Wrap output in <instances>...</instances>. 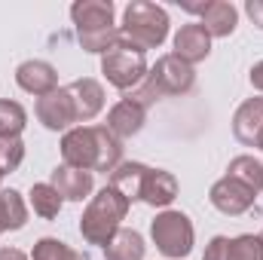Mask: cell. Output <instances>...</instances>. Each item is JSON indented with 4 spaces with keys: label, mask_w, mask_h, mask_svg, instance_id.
Listing matches in <instances>:
<instances>
[{
    "label": "cell",
    "mask_w": 263,
    "mask_h": 260,
    "mask_svg": "<svg viewBox=\"0 0 263 260\" xmlns=\"http://www.w3.org/2000/svg\"><path fill=\"white\" fill-rule=\"evenodd\" d=\"M62 159L70 169L107 175L123 162V141L107 126H80V129L65 132Z\"/></svg>",
    "instance_id": "cell-1"
},
{
    "label": "cell",
    "mask_w": 263,
    "mask_h": 260,
    "mask_svg": "<svg viewBox=\"0 0 263 260\" xmlns=\"http://www.w3.org/2000/svg\"><path fill=\"white\" fill-rule=\"evenodd\" d=\"M129 199L123 193H117L110 184L104 187V190H98V193L92 196V202L86 205V211H83V217H80V233H83V239L89 242V245H107L114 236H117V230H120V224L126 220V214H129Z\"/></svg>",
    "instance_id": "cell-2"
},
{
    "label": "cell",
    "mask_w": 263,
    "mask_h": 260,
    "mask_svg": "<svg viewBox=\"0 0 263 260\" xmlns=\"http://www.w3.org/2000/svg\"><path fill=\"white\" fill-rule=\"evenodd\" d=\"M120 34L138 49H156L168 37V12L150 0H132L123 12Z\"/></svg>",
    "instance_id": "cell-3"
},
{
    "label": "cell",
    "mask_w": 263,
    "mask_h": 260,
    "mask_svg": "<svg viewBox=\"0 0 263 260\" xmlns=\"http://www.w3.org/2000/svg\"><path fill=\"white\" fill-rule=\"evenodd\" d=\"M147 59H144V49H138L135 43H129L126 37L114 46V49H107L104 55H101V73L107 77V83L110 86H117L120 92H129L135 86H141L144 83V77H147Z\"/></svg>",
    "instance_id": "cell-4"
},
{
    "label": "cell",
    "mask_w": 263,
    "mask_h": 260,
    "mask_svg": "<svg viewBox=\"0 0 263 260\" xmlns=\"http://www.w3.org/2000/svg\"><path fill=\"white\" fill-rule=\"evenodd\" d=\"M150 236H153V245L159 248V254L172 260H181L193 251V224L184 211L156 214V220L150 224Z\"/></svg>",
    "instance_id": "cell-5"
},
{
    "label": "cell",
    "mask_w": 263,
    "mask_h": 260,
    "mask_svg": "<svg viewBox=\"0 0 263 260\" xmlns=\"http://www.w3.org/2000/svg\"><path fill=\"white\" fill-rule=\"evenodd\" d=\"M147 83L159 95H187L196 86V70L187 62H181L178 55H162L147 70Z\"/></svg>",
    "instance_id": "cell-6"
},
{
    "label": "cell",
    "mask_w": 263,
    "mask_h": 260,
    "mask_svg": "<svg viewBox=\"0 0 263 260\" xmlns=\"http://www.w3.org/2000/svg\"><path fill=\"white\" fill-rule=\"evenodd\" d=\"M70 18L77 25V37H95L117 28L110 0H77L70 6Z\"/></svg>",
    "instance_id": "cell-7"
},
{
    "label": "cell",
    "mask_w": 263,
    "mask_h": 260,
    "mask_svg": "<svg viewBox=\"0 0 263 260\" xmlns=\"http://www.w3.org/2000/svg\"><path fill=\"white\" fill-rule=\"evenodd\" d=\"M37 120H40L49 132H65V129H70L73 123H80L67 86H59L55 92L37 98Z\"/></svg>",
    "instance_id": "cell-8"
},
{
    "label": "cell",
    "mask_w": 263,
    "mask_h": 260,
    "mask_svg": "<svg viewBox=\"0 0 263 260\" xmlns=\"http://www.w3.org/2000/svg\"><path fill=\"white\" fill-rule=\"evenodd\" d=\"M181 6H184L187 12L202 15L199 25H202L211 37H230V34L236 31L239 12H236V6L227 3V0H208V3H190V0H184Z\"/></svg>",
    "instance_id": "cell-9"
},
{
    "label": "cell",
    "mask_w": 263,
    "mask_h": 260,
    "mask_svg": "<svg viewBox=\"0 0 263 260\" xmlns=\"http://www.w3.org/2000/svg\"><path fill=\"white\" fill-rule=\"evenodd\" d=\"M208 199H211V205H214L220 214L239 217V214H245V211L254 205L257 193H254L251 187H245L242 181H236V178H230V175H227V178H220V181L211 187Z\"/></svg>",
    "instance_id": "cell-10"
},
{
    "label": "cell",
    "mask_w": 263,
    "mask_h": 260,
    "mask_svg": "<svg viewBox=\"0 0 263 260\" xmlns=\"http://www.w3.org/2000/svg\"><path fill=\"white\" fill-rule=\"evenodd\" d=\"M208 52H211V34H208L199 22L184 25V28L175 34V52H172V55H178L181 62H187L190 67L199 65V62H205Z\"/></svg>",
    "instance_id": "cell-11"
},
{
    "label": "cell",
    "mask_w": 263,
    "mask_h": 260,
    "mask_svg": "<svg viewBox=\"0 0 263 260\" xmlns=\"http://www.w3.org/2000/svg\"><path fill=\"white\" fill-rule=\"evenodd\" d=\"M144 123H147V107L138 104L129 95H123V98L110 107V114H107V129L114 132L120 141L138 135V132L144 129Z\"/></svg>",
    "instance_id": "cell-12"
},
{
    "label": "cell",
    "mask_w": 263,
    "mask_h": 260,
    "mask_svg": "<svg viewBox=\"0 0 263 260\" xmlns=\"http://www.w3.org/2000/svg\"><path fill=\"white\" fill-rule=\"evenodd\" d=\"M15 83H18L25 92L43 98V95H49V92L59 89V73H55V67L49 65V62L31 59V62H22V65H18V70H15Z\"/></svg>",
    "instance_id": "cell-13"
},
{
    "label": "cell",
    "mask_w": 263,
    "mask_h": 260,
    "mask_svg": "<svg viewBox=\"0 0 263 260\" xmlns=\"http://www.w3.org/2000/svg\"><path fill=\"white\" fill-rule=\"evenodd\" d=\"M67 92L73 98V107H77V120L80 123H89V120H95L101 114V107H104V89H101L98 80H92V77L73 80V83H67Z\"/></svg>",
    "instance_id": "cell-14"
},
{
    "label": "cell",
    "mask_w": 263,
    "mask_h": 260,
    "mask_svg": "<svg viewBox=\"0 0 263 260\" xmlns=\"http://www.w3.org/2000/svg\"><path fill=\"white\" fill-rule=\"evenodd\" d=\"M178 196V178L165 169H150L147 178H144V187H141V202L153 205V208H165L172 205Z\"/></svg>",
    "instance_id": "cell-15"
},
{
    "label": "cell",
    "mask_w": 263,
    "mask_h": 260,
    "mask_svg": "<svg viewBox=\"0 0 263 260\" xmlns=\"http://www.w3.org/2000/svg\"><path fill=\"white\" fill-rule=\"evenodd\" d=\"M62 199L67 202H83L86 196L92 193V172H83V169H70V165H59L52 172V181H49Z\"/></svg>",
    "instance_id": "cell-16"
},
{
    "label": "cell",
    "mask_w": 263,
    "mask_h": 260,
    "mask_svg": "<svg viewBox=\"0 0 263 260\" xmlns=\"http://www.w3.org/2000/svg\"><path fill=\"white\" fill-rule=\"evenodd\" d=\"M263 132V98H248L236 117H233V135L248 144V147H257V138Z\"/></svg>",
    "instance_id": "cell-17"
},
{
    "label": "cell",
    "mask_w": 263,
    "mask_h": 260,
    "mask_svg": "<svg viewBox=\"0 0 263 260\" xmlns=\"http://www.w3.org/2000/svg\"><path fill=\"white\" fill-rule=\"evenodd\" d=\"M147 172H150V165H144V162H120L110 172V187L117 193H123L129 202H135V199H141V187H144Z\"/></svg>",
    "instance_id": "cell-18"
},
{
    "label": "cell",
    "mask_w": 263,
    "mask_h": 260,
    "mask_svg": "<svg viewBox=\"0 0 263 260\" xmlns=\"http://www.w3.org/2000/svg\"><path fill=\"white\" fill-rule=\"evenodd\" d=\"M144 239L135 230H117V236L104 245V260H144Z\"/></svg>",
    "instance_id": "cell-19"
},
{
    "label": "cell",
    "mask_w": 263,
    "mask_h": 260,
    "mask_svg": "<svg viewBox=\"0 0 263 260\" xmlns=\"http://www.w3.org/2000/svg\"><path fill=\"white\" fill-rule=\"evenodd\" d=\"M28 224V205L22 193L15 190H0V233L6 230H22Z\"/></svg>",
    "instance_id": "cell-20"
},
{
    "label": "cell",
    "mask_w": 263,
    "mask_h": 260,
    "mask_svg": "<svg viewBox=\"0 0 263 260\" xmlns=\"http://www.w3.org/2000/svg\"><path fill=\"white\" fill-rule=\"evenodd\" d=\"M227 175L236 178V181H242V184L251 187L254 193H260L263 190V162L260 159H254V156H236V159L230 162Z\"/></svg>",
    "instance_id": "cell-21"
},
{
    "label": "cell",
    "mask_w": 263,
    "mask_h": 260,
    "mask_svg": "<svg viewBox=\"0 0 263 260\" xmlns=\"http://www.w3.org/2000/svg\"><path fill=\"white\" fill-rule=\"evenodd\" d=\"M28 126V114L18 101L0 98V138H18Z\"/></svg>",
    "instance_id": "cell-22"
},
{
    "label": "cell",
    "mask_w": 263,
    "mask_h": 260,
    "mask_svg": "<svg viewBox=\"0 0 263 260\" xmlns=\"http://www.w3.org/2000/svg\"><path fill=\"white\" fill-rule=\"evenodd\" d=\"M31 205H34V211H37L40 217L52 220V217H59V211H62V196H59V190H55L52 184H34V187H31Z\"/></svg>",
    "instance_id": "cell-23"
},
{
    "label": "cell",
    "mask_w": 263,
    "mask_h": 260,
    "mask_svg": "<svg viewBox=\"0 0 263 260\" xmlns=\"http://www.w3.org/2000/svg\"><path fill=\"white\" fill-rule=\"evenodd\" d=\"M31 260H83L80 251H73L70 245H65L62 239H40L31 251Z\"/></svg>",
    "instance_id": "cell-24"
},
{
    "label": "cell",
    "mask_w": 263,
    "mask_h": 260,
    "mask_svg": "<svg viewBox=\"0 0 263 260\" xmlns=\"http://www.w3.org/2000/svg\"><path fill=\"white\" fill-rule=\"evenodd\" d=\"M227 260H263V239L260 236H236V239H230Z\"/></svg>",
    "instance_id": "cell-25"
},
{
    "label": "cell",
    "mask_w": 263,
    "mask_h": 260,
    "mask_svg": "<svg viewBox=\"0 0 263 260\" xmlns=\"http://www.w3.org/2000/svg\"><path fill=\"white\" fill-rule=\"evenodd\" d=\"M25 159V144L22 138H0V175H9L22 165Z\"/></svg>",
    "instance_id": "cell-26"
},
{
    "label": "cell",
    "mask_w": 263,
    "mask_h": 260,
    "mask_svg": "<svg viewBox=\"0 0 263 260\" xmlns=\"http://www.w3.org/2000/svg\"><path fill=\"white\" fill-rule=\"evenodd\" d=\"M227 254H230V239H227V236H214V239L208 242L202 260H227Z\"/></svg>",
    "instance_id": "cell-27"
},
{
    "label": "cell",
    "mask_w": 263,
    "mask_h": 260,
    "mask_svg": "<svg viewBox=\"0 0 263 260\" xmlns=\"http://www.w3.org/2000/svg\"><path fill=\"white\" fill-rule=\"evenodd\" d=\"M245 12L251 15V22L263 31V0H248V3H245Z\"/></svg>",
    "instance_id": "cell-28"
},
{
    "label": "cell",
    "mask_w": 263,
    "mask_h": 260,
    "mask_svg": "<svg viewBox=\"0 0 263 260\" xmlns=\"http://www.w3.org/2000/svg\"><path fill=\"white\" fill-rule=\"evenodd\" d=\"M251 86L257 92H263V62H257V65L251 67Z\"/></svg>",
    "instance_id": "cell-29"
},
{
    "label": "cell",
    "mask_w": 263,
    "mask_h": 260,
    "mask_svg": "<svg viewBox=\"0 0 263 260\" xmlns=\"http://www.w3.org/2000/svg\"><path fill=\"white\" fill-rule=\"evenodd\" d=\"M0 260H28V254L18 248H0Z\"/></svg>",
    "instance_id": "cell-30"
},
{
    "label": "cell",
    "mask_w": 263,
    "mask_h": 260,
    "mask_svg": "<svg viewBox=\"0 0 263 260\" xmlns=\"http://www.w3.org/2000/svg\"><path fill=\"white\" fill-rule=\"evenodd\" d=\"M257 147H260V150H263V132H260V138H257Z\"/></svg>",
    "instance_id": "cell-31"
},
{
    "label": "cell",
    "mask_w": 263,
    "mask_h": 260,
    "mask_svg": "<svg viewBox=\"0 0 263 260\" xmlns=\"http://www.w3.org/2000/svg\"><path fill=\"white\" fill-rule=\"evenodd\" d=\"M260 239H263V233H260Z\"/></svg>",
    "instance_id": "cell-32"
},
{
    "label": "cell",
    "mask_w": 263,
    "mask_h": 260,
    "mask_svg": "<svg viewBox=\"0 0 263 260\" xmlns=\"http://www.w3.org/2000/svg\"><path fill=\"white\" fill-rule=\"evenodd\" d=\"M0 178H3V175H0Z\"/></svg>",
    "instance_id": "cell-33"
}]
</instances>
